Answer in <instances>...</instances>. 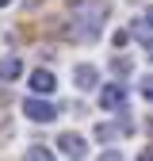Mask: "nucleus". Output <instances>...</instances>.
Returning a JSON list of instances; mask_svg holds the SVG:
<instances>
[{"label": "nucleus", "instance_id": "obj_3", "mask_svg": "<svg viewBox=\"0 0 153 161\" xmlns=\"http://www.w3.org/2000/svg\"><path fill=\"white\" fill-rule=\"evenodd\" d=\"M100 108L103 111H123L126 108V88L123 85H103L100 88Z\"/></svg>", "mask_w": 153, "mask_h": 161}, {"label": "nucleus", "instance_id": "obj_5", "mask_svg": "<svg viewBox=\"0 0 153 161\" xmlns=\"http://www.w3.org/2000/svg\"><path fill=\"white\" fill-rule=\"evenodd\" d=\"M73 85H76V88H96V85H100V69L88 65V62L76 65V69H73Z\"/></svg>", "mask_w": 153, "mask_h": 161}, {"label": "nucleus", "instance_id": "obj_4", "mask_svg": "<svg viewBox=\"0 0 153 161\" xmlns=\"http://www.w3.org/2000/svg\"><path fill=\"white\" fill-rule=\"evenodd\" d=\"M57 150H61L65 157H84V153H88V142H84L81 134H69V130H65L61 138H57Z\"/></svg>", "mask_w": 153, "mask_h": 161}, {"label": "nucleus", "instance_id": "obj_8", "mask_svg": "<svg viewBox=\"0 0 153 161\" xmlns=\"http://www.w3.org/2000/svg\"><path fill=\"white\" fill-rule=\"evenodd\" d=\"M138 85H142V96H145V100H149V104H153V77H142V80H138Z\"/></svg>", "mask_w": 153, "mask_h": 161}, {"label": "nucleus", "instance_id": "obj_7", "mask_svg": "<svg viewBox=\"0 0 153 161\" xmlns=\"http://www.w3.org/2000/svg\"><path fill=\"white\" fill-rule=\"evenodd\" d=\"M19 73H23V62H19V58H4V62H0V77L4 80H15Z\"/></svg>", "mask_w": 153, "mask_h": 161}, {"label": "nucleus", "instance_id": "obj_10", "mask_svg": "<svg viewBox=\"0 0 153 161\" xmlns=\"http://www.w3.org/2000/svg\"><path fill=\"white\" fill-rule=\"evenodd\" d=\"M27 157H31V161H38V157H50V150H42V146H31V150H27Z\"/></svg>", "mask_w": 153, "mask_h": 161}, {"label": "nucleus", "instance_id": "obj_6", "mask_svg": "<svg viewBox=\"0 0 153 161\" xmlns=\"http://www.w3.org/2000/svg\"><path fill=\"white\" fill-rule=\"evenodd\" d=\"M31 88H34L38 96H50V92L57 88V77H54L50 69H34V73H31Z\"/></svg>", "mask_w": 153, "mask_h": 161}, {"label": "nucleus", "instance_id": "obj_13", "mask_svg": "<svg viewBox=\"0 0 153 161\" xmlns=\"http://www.w3.org/2000/svg\"><path fill=\"white\" fill-rule=\"evenodd\" d=\"M4 4H12V0H0V8H4Z\"/></svg>", "mask_w": 153, "mask_h": 161}, {"label": "nucleus", "instance_id": "obj_2", "mask_svg": "<svg viewBox=\"0 0 153 161\" xmlns=\"http://www.w3.org/2000/svg\"><path fill=\"white\" fill-rule=\"evenodd\" d=\"M23 115L31 119V123H54L57 119V108L50 104V100H42V96H31V100H23Z\"/></svg>", "mask_w": 153, "mask_h": 161}, {"label": "nucleus", "instance_id": "obj_11", "mask_svg": "<svg viewBox=\"0 0 153 161\" xmlns=\"http://www.w3.org/2000/svg\"><path fill=\"white\" fill-rule=\"evenodd\" d=\"M130 42V31H115V46H126Z\"/></svg>", "mask_w": 153, "mask_h": 161}, {"label": "nucleus", "instance_id": "obj_12", "mask_svg": "<svg viewBox=\"0 0 153 161\" xmlns=\"http://www.w3.org/2000/svg\"><path fill=\"white\" fill-rule=\"evenodd\" d=\"M145 23H149V27H153V4H149V8H145Z\"/></svg>", "mask_w": 153, "mask_h": 161}, {"label": "nucleus", "instance_id": "obj_9", "mask_svg": "<svg viewBox=\"0 0 153 161\" xmlns=\"http://www.w3.org/2000/svg\"><path fill=\"white\" fill-rule=\"evenodd\" d=\"M111 69L123 77V73H130V62H126V58H115V62H111Z\"/></svg>", "mask_w": 153, "mask_h": 161}, {"label": "nucleus", "instance_id": "obj_1", "mask_svg": "<svg viewBox=\"0 0 153 161\" xmlns=\"http://www.w3.org/2000/svg\"><path fill=\"white\" fill-rule=\"evenodd\" d=\"M69 12L81 27H88L96 35V27H103V19L111 15V4L107 0H69Z\"/></svg>", "mask_w": 153, "mask_h": 161}]
</instances>
